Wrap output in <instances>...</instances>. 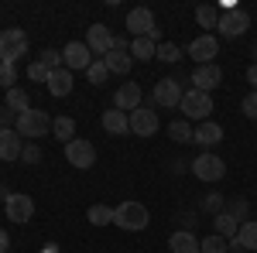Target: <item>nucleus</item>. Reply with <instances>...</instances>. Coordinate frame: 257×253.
<instances>
[{
    "mask_svg": "<svg viewBox=\"0 0 257 253\" xmlns=\"http://www.w3.org/2000/svg\"><path fill=\"white\" fill-rule=\"evenodd\" d=\"M11 250V236H7V229H0V253Z\"/></svg>",
    "mask_w": 257,
    "mask_h": 253,
    "instance_id": "c03bdc74",
    "label": "nucleus"
},
{
    "mask_svg": "<svg viewBox=\"0 0 257 253\" xmlns=\"http://www.w3.org/2000/svg\"><path fill=\"white\" fill-rule=\"evenodd\" d=\"M18 123V117L7 110V106H0V130H7V127H14Z\"/></svg>",
    "mask_w": 257,
    "mask_h": 253,
    "instance_id": "79ce46f5",
    "label": "nucleus"
},
{
    "mask_svg": "<svg viewBox=\"0 0 257 253\" xmlns=\"http://www.w3.org/2000/svg\"><path fill=\"white\" fill-rule=\"evenodd\" d=\"M199 253H230V239H223V236H206L202 243H199Z\"/></svg>",
    "mask_w": 257,
    "mask_h": 253,
    "instance_id": "c756f323",
    "label": "nucleus"
},
{
    "mask_svg": "<svg viewBox=\"0 0 257 253\" xmlns=\"http://www.w3.org/2000/svg\"><path fill=\"white\" fill-rule=\"evenodd\" d=\"M155 55H158V41L155 38H131V59L151 62Z\"/></svg>",
    "mask_w": 257,
    "mask_h": 253,
    "instance_id": "b1692460",
    "label": "nucleus"
},
{
    "mask_svg": "<svg viewBox=\"0 0 257 253\" xmlns=\"http://www.w3.org/2000/svg\"><path fill=\"white\" fill-rule=\"evenodd\" d=\"M28 52V31L24 28H7V31H0V62H14L21 59Z\"/></svg>",
    "mask_w": 257,
    "mask_h": 253,
    "instance_id": "39448f33",
    "label": "nucleus"
},
{
    "mask_svg": "<svg viewBox=\"0 0 257 253\" xmlns=\"http://www.w3.org/2000/svg\"><path fill=\"white\" fill-rule=\"evenodd\" d=\"M196 21H199V28H219V7H213V4L199 7V11H196Z\"/></svg>",
    "mask_w": 257,
    "mask_h": 253,
    "instance_id": "7c9ffc66",
    "label": "nucleus"
},
{
    "mask_svg": "<svg viewBox=\"0 0 257 253\" xmlns=\"http://www.w3.org/2000/svg\"><path fill=\"white\" fill-rule=\"evenodd\" d=\"M65 161H69L72 168H79V171L93 168V164H96V147H93V140H82V137L69 140V144H65Z\"/></svg>",
    "mask_w": 257,
    "mask_h": 253,
    "instance_id": "0eeeda50",
    "label": "nucleus"
},
{
    "mask_svg": "<svg viewBox=\"0 0 257 253\" xmlns=\"http://www.w3.org/2000/svg\"><path fill=\"white\" fill-rule=\"evenodd\" d=\"M247 82L254 86V93H257V62H254V65H250V69H247Z\"/></svg>",
    "mask_w": 257,
    "mask_h": 253,
    "instance_id": "a18cd8bd",
    "label": "nucleus"
},
{
    "mask_svg": "<svg viewBox=\"0 0 257 253\" xmlns=\"http://www.w3.org/2000/svg\"><path fill=\"white\" fill-rule=\"evenodd\" d=\"M189 82H192V89H199V93H213L219 82H223V69H219L216 62L213 65H196Z\"/></svg>",
    "mask_w": 257,
    "mask_h": 253,
    "instance_id": "ddd939ff",
    "label": "nucleus"
},
{
    "mask_svg": "<svg viewBox=\"0 0 257 253\" xmlns=\"http://www.w3.org/2000/svg\"><path fill=\"white\" fill-rule=\"evenodd\" d=\"M189 164H192V161H185V157H175V161H172V171H175V175H182V171H189Z\"/></svg>",
    "mask_w": 257,
    "mask_h": 253,
    "instance_id": "37998d69",
    "label": "nucleus"
},
{
    "mask_svg": "<svg viewBox=\"0 0 257 253\" xmlns=\"http://www.w3.org/2000/svg\"><path fill=\"white\" fill-rule=\"evenodd\" d=\"M178 110H182V117L196 120V123H206V120L213 117V93H199V89H185V96H182V103H178Z\"/></svg>",
    "mask_w": 257,
    "mask_h": 253,
    "instance_id": "f03ea898",
    "label": "nucleus"
},
{
    "mask_svg": "<svg viewBox=\"0 0 257 253\" xmlns=\"http://www.w3.org/2000/svg\"><path fill=\"white\" fill-rule=\"evenodd\" d=\"M62 65H65L69 72H76V69H89V65H93V52H89V45H86V41H69L65 52H62Z\"/></svg>",
    "mask_w": 257,
    "mask_h": 253,
    "instance_id": "4468645a",
    "label": "nucleus"
},
{
    "mask_svg": "<svg viewBox=\"0 0 257 253\" xmlns=\"http://www.w3.org/2000/svg\"><path fill=\"white\" fill-rule=\"evenodd\" d=\"M127 120H131V134L134 137L158 134V110H151V106H138L134 113H127Z\"/></svg>",
    "mask_w": 257,
    "mask_h": 253,
    "instance_id": "9b49d317",
    "label": "nucleus"
},
{
    "mask_svg": "<svg viewBox=\"0 0 257 253\" xmlns=\"http://www.w3.org/2000/svg\"><path fill=\"white\" fill-rule=\"evenodd\" d=\"M178 222H182V229H185V233H192V229H196V212H178Z\"/></svg>",
    "mask_w": 257,
    "mask_h": 253,
    "instance_id": "a19ab883",
    "label": "nucleus"
},
{
    "mask_svg": "<svg viewBox=\"0 0 257 253\" xmlns=\"http://www.w3.org/2000/svg\"><path fill=\"white\" fill-rule=\"evenodd\" d=\"M38 62L48 69V72H55V69H62V52H55V48H45L38 55Z\"/></svg>",
    "mask_w": 257,
    "mask_h": 253,
    "instance_id": "c9c22d12",
    "label": "nucleus"
},
{
    "mask_svg": "<svg viewBox=\"0 0 257 253\" xmlns=\"http://www.w3.org/2000/svg\"><path fill=\"white\" fill-rule=\"evenodd\" d=\"M240 110H243V117H247V120H257V93H247L243 103H240Z\"/></svg>",
    "mask_w": 257,
    "mask_h": 253,
    "instance_id": "ea45409f",
    "label": "nucleus"
},
{
    "mask_svg": "<svg viewBox=\"0 0 257 253\" xmlns=\"http://www.w3.org/2000/svg\"><path fill=\"white\" fill-rule=\"evenodd\" d=\"M21 151H24V137L14 127L0 130V161H21Z\"/></svg>",
    "mask_w": 257,
    "mask_h": 253,
    "instance_id": "f3484780",
    "label": "nucleus"
},
{
    "mask_svg": "<svg viewBox=\"0 0 257 253\" xmlns=\"http://www.w3.org/2000/svg\"><path fill=\"white\" fill-rule=\"evenodd\" d=\"M230 246H243V250L257 253V219L240 222V233H237V239H230Z\"/></svg>",
    "mask_w": 257,
    "mask_h": 253,
    "instance_id": "4be33fe9",
    "label": "nucleus"
},
{
    "mask_svg": "<svg viewBox=\"0 0 257 253\" xmlns=\"http://www.w3.org/2000/svg\"><path fill=\"white\" fill-rule=\"evenodd\" d=\"M99 123H103L106 134H113V137L131 134V120H127V113L117 110V106H113V110H103V120H99Z\"/></svg>",
    "mask_w": 257,
    "mask_h": 253,
    "instance_id": "6ab92c4d",
    "label": "nucleus"
},
{
    "mask_svg": "<svg viewBox=\"0 0 257 253\" xmlns=\"http://www.w3.org/2000/svg\"><path fill=\"white\" fill-rule=\"evenodd\" d=\"M141 96H144V93H141L138 82H123L117 93H113V106L123 110V113H134V110L141 106Z\"/></svg>",
    "mask_w": 257,
    "mask_h": 253,
    "instance_id": "dca6fc26",
    "label": "nucleus"
},
{
    "mask_svg": "<svg viewBox=\"0 0 257 253\" xmlns=\"http://www.w3.org/2000/svg\"><path fill=\"white\" fill-rule=\"evenodd\" d=\"M192 134H196V127L189 123V120H172V127H168V137L175 140V144H192Z\"/></svg>",
    "mask_w": 257,
    "mask_h": 253,
    "instance_id": "bb28decb",
    "label": "nucleus"
},
{
    "mask_svg": "<svg viewBox=\"0 0 257 253\" xmlns=\"http://www.w3.org/2000/svg\"><path fill=\"white\" fill-rule=\"evenodd\" d=\"M52 134L59 137L62 144L76 140V120H72V117H55V120H52Z\"/></svg>",
    "mask_w": 257,
    "mask_h": 253,
    "instance_id": "cd10ccee",
    "label": "nucleus"
},
{
    "mask_svg": "<svg viewBox=\"0 0 257 253\" xmlns=\"http://www.w3.org/2000/svg\"><path fill=\"white\" fill-rule=\"evenodd\" d=\"M185 55L196 59L199 65H213V59L219 55V38H216V35H209V31H202L199 38H192V45L185 48Z\"/></svg>",
    "mask_w": 257,
    "mask_h": 253,
    "instance_id": "6e6552de",
    "label": "nucleus"
},
{
    "mask_svg": "<svg viewBox=\"0 0 257 253\" xmlns=\"http://www.w3.org/2000/svg\"><path fill=\"white\" fill-rule=\"evenodd\" d=\"M168 250H172V253H199V239H196V233L175 229V233L168 236Z\"/></svg>",
    "mask_w": 257,
    "mask_h": 253,
    "instance_id": "412c9836",
    "label": "nucleus"
},
{
    "mask_svg": "<svg viewBox=\"0 0 257 253\" xmlns=\"http://www.w3.org/2000/svg\"><path fill=\"white\" fill-rule=\"evenodd\" d=\"M4 212H7V219L11 222H18V226H24L31 215H35V198L24 192H14L7 202H4Z\"/></svg>",
    "mask_w": 257,
    "mask_h": 253,
    "instance_id": "f8f14e48",
    "label": "nucleus"
},
{
    "mask_svg": "<svg viewBox=\"0 0 257 253\" xmlns=\"http://www.w3.org/2000/svg\"><path fill=\"white\" fill-rule=\"evenodd\" d=\"M86 76H89L93 86H103V82L110 79V69H106V62H103V59H93V65L86 69Z\"/></svg>",
    "mask_w": 257,
    "mask_h": 253,
    "instance_id": "72a5a7b5",
    "label": "nucleus"
},
{
    "mask_svg": "<svg viewBox=\"0 0 257 253\" xmlns=\"http://www.w3.org/2000/svg\"><path fill=\"white\" fill-rule=\"evenodd\" d=\"M103 62H106V69H110V76H127L131 65H134L131 52H120V48H110V52L103 55Z\"/></svg>",
    "mask_w": 257,
    "mask_h": 253,
    "instance_id": "aec40b11",
    "label": "nucleus"
},
{
    "mask_svg": "<svg viewBox=\"0 0 257 253\" xmlns=\"http://www.w3.org/2000/svg\"><path fill=\"white\" fill-rule=\"evenodd\" d=\"M226 212L233 215L237 222H247V215H250V202H247V198H233V202H226Z\"/></svg>",
    "mask_w": 257,
    "mask_h": 253,
    "instance_id": "f704fd0d",
    "label": "nucleus"
},
{
    "mask_svg": "<svg viewBox=\"0 0 257 253\" xmlns=\"http://www.w3.org/2000/svg\"><path fill=\"white\" fill-rule=\"evenodd\" d=\"M254 55H257V41H254Z\"/></svg>",
    "mask_w": 257,
    "mask_h": 253,
    "instance_id": "49530a36",
    "label": "nucleus"
},
{
    "mask_svg": "<svg viewBox=\"0 0 257 253\" xmlns=\"http://www.w3.org/2000/svg\"><path fill=\"white\" fill-rule=\"evenodd\" d=\"M182 96H185V89H182V82H175V79H158L155 82V93H151L155 106H165V110H175L178 103H182Z\"/></svg>",
    "mask_w": 257,
    "mask_h": 253,
    "instance_id": "9d476101",
    "label": "nucleus"
},
{
    "mask_svg": "<svg viewBox=\"0 0 257 253\" xmlns=\"http://www.w3.org/2000/svg\"><path fill=\"white\" fill-rule=\"evenodd\" d=\"M48 93H52V96H69V93H72V72H69L65 65L48 76Z\"/></svg>",
    "mask_w": 257,
    "mask_h": 253,
    "instance_id": "5701e85b",
    "label": "nucleus"
},
{
    "mask_svg": "<svg viewBox=\"0 0 257 253\" xmlns=\"http://www.w3.org/2000/svg\"><path fill=\"white\" fill-rule=\"evenodd\" d=\"M14 130H18L24 140H38V137L52 134V117H48L45 110H35V106H31L28 113H21V117H18Z\"/></svg>",
    "mask_w": 257,
    "mask_h": 253,
    "instance_id": "7ed1b4c3",
    "label": "nucleus"
},
{
    "mask_svg": "<svg viewBox=\"0 0 257 253\" xmlns=\"http://www.w3.org/2000/svg\"><path fill=\"white\" fill-rule=\"evenodd\" d=\"M155 59L168 62V65H175V62L182 59V48H178L175 41H158V55H155Z\"/></svg>",
    "mask_w": 257,
    "mask_h": 253,
    "instance_id": "473e14b6",
    "label": "nucleus"
},
{
    "mask_svg": "<svg viewBox=\"0 0 257 253\" xmlns=\"http://www.w3.org/2000/svg\"><path fill=\"white\" fill-rule=\"evenodd\" d=\"M213 233L223 236V239H237L240 222H237V219H233L230 212H219V215H213Z\"/></svg>",
    "mask_w": 257,
    "mask_h": 253,
    "instance_id": "393cba45",
    "label": "nucleus"
},
{
    "mask_svg": "<svg viewBox=\"0 0 257 253\" xmlns=\"http://www.w3.org/2000/svg\"><path fill=\"white\" fill-rule=\"evenodd\" d=\"M14 82H18V69L11 62H0V86L4 89H14Z\"/></svg>",
    "mask_w": 257,
    "mask_h": 253,
    "instance_id": "e433bc0d",
    "label": "nucleus"
},
{
    "mask_svg": "<svg viewBox=\"0 0 257 253\" xmlns=\"http://www.w3.org/2000/svg\"><path fill=\"white\" fill-rule=\"evenodd\" d=\"M219 140H223V127H219L216 120H206V123H199V127H196V134H192V144H199L202 151L216 147Z\"/></svg>",
    "mask_w": 257,
    "mask_h": 253,
    "instance_id": "a211bd4d",
    "label": "nucleus"
},
{
    "mask_svg": "<svg viewBox=\"0 0 257 253\" xmlns=\"http://www.w3.org/2000/svg\"><path fill=\"white\" fill-rule=\"evenodd\" d=\"M113 222H117L120 229H127V233H141V229H148L151 212H148V205H144V202L127 198V202L113 205Z\"/></svg>",
    "mask_w": 257,
    "mask_h": 253,
    "instance_id": "f257e3e1",
    "label": "nucleus"
},
{
    "mask_svg": "<svg viewBox=\"0 0 257 253\" xmlns=\"http://www.w3.org/2000/svg\"><path fill=\"white\" fill-rule=\"evenodd\" d=\"M86 219H89L93 226H106V222H113V209H110V205H89Z\"/></svg>",
    "mask_w": 257,
    "mask_h": 253,
    "instance_id": "2f4dec72",
    "label": "nucleus"
},
{
    "mask_svg": "<svg viewBox=\"0 0 257 253\" xmlns=\"http://www.w3.org/2000/svg\"><path fill=\"white\" fill-rule=\"evenodd\" d=\"M199 212H206V215H219V212H226V198H223V192H209V195H202V202H199Z\"/></svg>",
    "mask_w": 257,
    "mask_h": 253,
    "instance_id": "c85d7f7f",
    "label": "nucleus"
},
{
    "mask_svg": "<svg viewBox=\"0 0 257 253\" xmlns=\"http://www.w3.org/2000/svg\"><path fill=\"white\" fill-rule=\"evenodd\" d=\"M21 161H24V164H38V161H41V147L35 144V140H24V151H21Z\"/></svg>",
    "mask_w": 257,
    "mask_h": 253,
    "instance_id": "4c0bfd02",
    "label": "nucleus"
},
{
    "mask_svg": "<svg viewBox=\"0 0 257 253\" xmlns=\"http://www.w3.org/2000/svg\"><path fill=\"white\" fill-rule=\"evenodd\" d=\"M48 76H52V72H48L41 62H31V69H28V79H31V82H45V86H48Z\"/></svg>",
    "mask_w": 257,
    "mask_h": 253,
    "instance_id": "58836bf2",
    "label": "nucleus"
},
{
    "mask_svg": "<svg viewBox=\"0 0 257 253\" xmlns=\"http://www.w3.org/2000/svg\"><path fill=\"white\" fill-rule=\"evenodd\" d=\"M86 45H89L93 55H106V52L113 48V31H110L106 24H93V28L86 31Z\"/></svg>",
    "mask_w": 257,
    "mask_h": 253,
    "instance_id": "2eb2a0df",
    "label": "nucleus"
},
{
    "mask_svg": "<svg viewBox=\"0 0 257 253\" xmlns=\"http://www.w3.org/2000/svg\"><path fill=\"white\" fill-rule=\"evenodd\" d=\"M189 171H192L199 181H219V178L226 175V164H223V157H219V154H213V151H202L199 157H192Z\"/></svg>",
    "mask_w": 257,
    "mask_h": 253,
    "instance_id": "20e7f679",
    "label": "nucleus"
},
{
    "mask_svg": "<svg viewBox=\"0 0 257 253\" xmlns=\"http://www.w3.org/2000/svg\"><path fill=\"white\" fill-rule=\"evenodd\" d=\"M4 106H7L14 117H21V113H28V110H31V99H28V93H24V89H18V86H14V89H7Z\"/></svg>",
    "mask_w": 257,
    "mask_h": 253,
    "instance_id": "a878e982",
    "label": "nucleus"
},
{
    "mask_svg": "<svg viewBox=\"0 0 257 253\" xmlns=\"http://www.w3.org/2000/svg\"><path fill=\"white\" fill-rule=\"evenodd\" d=\"M250 28V14L243 11V7H230V11H223L219 14V38H240L243 31Z\"/></svg>",
    "mask_w": 257,
    "mask_h": 253,
    "instance_id": "423d86ee",
    "label": "nucleus"
},
{
    "mask_svg": "<svg viewBox=\"0 0 257 253\" xmlns=\"http://www.w3.org/2000/svg\"><path fill=\"white\" fill-rule=\"evenodd\" d=\"M127 31H131L134 38H155V41H158V28H155V14H151L148 7H134V11L127 14Z\"/></svg>",
    "mask_w": 257,
    "mask_h": 253,
    "instance_id": "1a4fd4ad",
    "label": "nucleus"
}]
</instances>
